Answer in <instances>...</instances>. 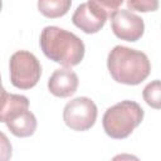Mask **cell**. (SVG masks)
<instances>
[{
    "label": "cell",
    "instance_id": "1",
    "mask_svg": "<svg viewBox=\"0 0 161 161\" xmlns=\"http://www.w3.org/2000/svg\"><path fill=\"white\" fill-rule=\"evenodd\" d=\"M39 43L48 59L65 68L78 65L83 60L86 52L84 43L72 31L48 25L42 30Z\"/></svg>",
    "mask_w": 161,
    "mask_h": 161
},
{
    "label": "cell",
    "instance_id": "2",
    "mask_svg": "<svg viewBox=\"0 0 161 161\" xmlns=\"http://www.w3.org/2000/svg\"><path fill=\"white\" fill-rule=\"evenodd\" d=\"M107 68L117 83L137 86L151 73L148 57L141 52L123 45H116L107 57Z\"/></svg>",
    "mask_w": 161,
    "mask_h": 161
},
{
    "label": "cell",
    "instance_id": "3",
    "mask_svg": "<svg viewBox=\"0 0 161 161\" xmlns=\"http://www.w3.org/2000/svg\"><path fill=\"white\" fill-rule=\"evenodd\" d=\"M145 111L135 101H121L107 108L102 118V126L107 136L114 140L127 138L143 119Z\"/></svg>",
    "mask_w": 161,
    "mask_h": 161
},
{
    "label": "cell",
    "instance_id": "4",
    "mask_svg": "<svg viewBox=\"0 0 161 161\" xmlns=\"http://www.w3.org/2000/svg\"><path fill=\"white\" fill-rule=\"evenodd\" d=\"M0 122L16 137H29L36 130V118L29 111V99L23 94L9 93L0 111Z\"/></svg>",
    "mask_w": 161,
    "mask_h": 161
},
{
    "label": "cell",
    "instance_id": "5",
    "mask_svg": "<svg viewBox=\"0 0 161 161\" xmlns=\"http://www.w3.org/2000/svg\"><path fill=\"white\" fill-rule=\"evenodd\" d=\"M10 82L15 88L30 89L42 77V65L38 58L28 50L15 52L9 60Z\"/></svg>",
    "mask_w": 161,
    "mask_h": 161
},
{
    "label": "cell",
    "instance_id": "6",
    "mask_svg": "<svg viewBox=\"0 0 161 161\" xmlns=\"http://www.w3.org/2000/svg\"><path fill=\"white\" fill-rule=\"evenodd\" d=\"M98 109L88 97H77L69 101L63 109V121L73 131H87L96 123Z\"/></svg>",
    "mask_w": 161,
    "mask_h": 161
},
{
    "label": "cell",
    "instance_id": "7",
    "mask_svg": "<svg viewBox=\"0 0 161 161\" xmlns=\"http://www.w3.org/2000/svg\"><path fill=\"white\" fill-rule=\"evenodd\" d=\"M113 34L126 42H137L145 33V23L141 16L130 10H117L111 18Z\"/></svg>",
    "mask_w": 161,
    "mask_h": 161
},
{
    "label": "cell",
    "instance_id": "8",
    "mask_svg": "<svg viewBox=\"0 0 161 161\" xmlns=\"http://www.w3.org/2000/svg\"><path fill=\"white\" fill-rule=\"evenodd\" d=\"M79 84L78 75L70 68H59L52 73L48 79L49 92L59 98H67L77 92Z\"/></svg>",
    "mask_w": 161,
    "mask_h": 161
},
{
    "label": "cell",
    "instance_id": "9",
    "mask_svg": "<svg viewBox=\"0 0 161 161\" xmlns=\"http://www.w3.org/2000/svg\"><path fill=\"white\" fill-rule=\"evenodd\" d=\"M73 24L86 34L98 33L106 24L107 19L98 10H96L91 4H80L72 16Z\"/></svg>",
    "mask_w": 161,
    "mask_h": 161
},
{
    "label": "cell",
    "instance_id": "10",
    "mask_svg": "<svg viewBox=\"0 0 161 161\" xmlns=\"http://www.w3.org/2000/svg\"><path fill=\"white\" fill-rule=\"evenodd\" d=\"M72 6V0H38V10L49 19L64 16Z\"/></svg>",
    "mask_w": 161,
    "mask_h": 161
},
{
    "label": "cell",
    "instance_id": "11",
    "mask_svg": "<svg viewBox=\"0 0 161 161\" xmlns=\"http://www.w3.org/2000/svg\"><path fill=\"white\" fill-rule=\"evenodd\" d=\"M142 96H143L145 102L150 107L158 109L161 107V84H160V80L155 79V80L150 82L143 88Z\"/></svg>",
    "mask_w": 161,
    "mask_h": 161
},
{
    "label": "cell",
    "instance_id": "12",
    "mask_svg": "<svg viewBox=\"0 0 161 161\" xmlns=\"http://www.w3.org/2000/svg\"><path fill=\"white\" fill-rule=\"evenodd\" d=\"M123 1L125 0H88L87 3L106 16V19H109L117 10H119Z\"/></svg>",
    "mask_w": 161,
    "mask_h": 161
},
{
    "label": "cell",
    "instance_id": "13",
    "mask_svg": "<svg viewBox=\"0 0 161 161\" xmlns=\"http://www.w3.org/2000/svg\"><path fill=\"white\" fill-rule=\"evenodd\" d=\"M127 8L141 13L156 11L158 9V0H127Z\"/></svg>",
    "mask_w": 161,
    "mask_h": 161
},
{
    "label": "cell",
    "instance_id": "14",
    "mask_svg": "<svg viewBox=\"0 0 161 161\" xmlns=\"http://www.w3.org/2000/svg\"><path fill=\"white\" fill-rule=\"evenodd\" d=\"M13 146L8 136L0 131V161H8L11 158Z\"/></svg>",
    "mask_w": 161,
    "mask_h": 161
},
{
    "label": "cell",
    "instance_id": "15",
    "mask_svg": "<svg viewBox=\"0 0 161 161\" xmlns=\"http://www.w3.org/2000/svg\"><path fill=\"white\" fill-rule=\"evenodd\" d=\"M8 94H9V93L5 91V88H4L3 84H1V77H0V111H1L4 103H5L6 98H8Z\"/></svg>",
    "mask_w": 161,
    "mask_h": 161
},
{
    "label": "cell",
    "instance_id": "16",
    "mask_svg": "<svg viewBox=\"0 0 161 161\" xmlns=\"http://www.w3.org/2000/svg\"><path fill=\"white\" fill-rule=\"evenodd\" d=\"M1 9H3V0H0V11H1Z\"/></svg>",
    "mask_w": 161,
    "mask_h": 161
}]
</instances>
